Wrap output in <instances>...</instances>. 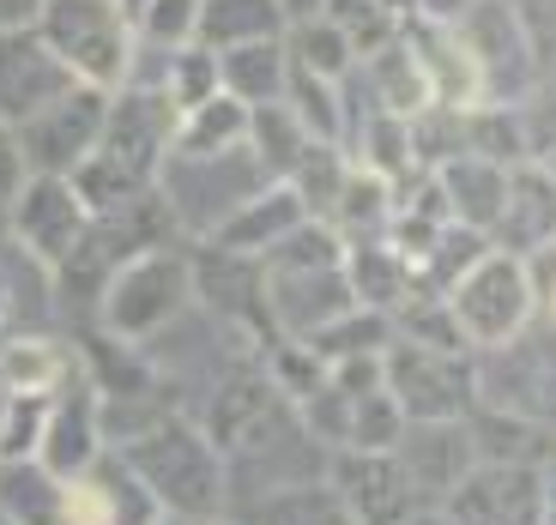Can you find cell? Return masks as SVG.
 I'll use <instances>...</instances> for the list:
<instances>
[{"label": "cell", "mask_w": 556, "mask_h": 525, "mask_svg": "<svg viewBox=\"0 0 556 525\" xmlns=\"http://www.w3.org/2000/svg\"><path fill=\"white\" fill-rule=\"evenodd\" d=\"M169 145H176V103L164 98V85H115L98 145L67 181L91 212L127 206L157 188Z\"/></svg>", "instance_id": "6da1fadb"}, {"label": "cell", "mask_w": 556, "mask_h": 525, "mask_svg": "<svg viewBox=\"0 0 556 525\" xmlns=\"http://www.w3.org/2000/svg\"><path fill=\"white\" fill-rule=\"evenodd\" d=\"M115 447H122L115 459L134 471V484L146 489L157 508L188 513V520H200V513L218 508V496H224V459H218V447L188 423V417L157 411L152 423H139L134 435L115 441Z\"/></svg>", "instance_id": "7a4b0ae2"}, {"label": "cell", "mask_w": 556, "mask_h": 525, "mask_svg": "<svg viewBox=\"0 0 556 525\" xmlns=\"http://www.w3.org/2000/svg\"><path fill=\"white\" fill-rule=\"evenodd\" d=\"M169 230H176V218H169V206H164L157 188H152V194H139V200H127V206L91 212L79 248L55 266V291L67 296V308H98L103 284H110L134 254L157 248Z\"/></svg>", "instance_id": "3957f363"}, {"label": "cell", "mask_w": 556, "mask_h": 525, "mask_svg": "<svg viewBox=\"0 0 556 525\" xmlns=\"http://www.w3.org/2000/svg\"><path fill=\"white\" fill-rule=\"evenodd\" d=\"M37 37L67 61V73L79 85H98V91H115L127 85L134 73V25L115 0H37V13H30Z\"/></svg>", "instance_id": "277c9868"}, {"label": "cell", "mask_w": 556, "mask_h": 525, "mask_svg": "<svg viewBox=\"0 0 556 525\" xmlns=\"http://www.w3.org/2000/svg\"><path fill=\"white\" fill-rule=\"evenodd\" d=\"M188 296H194V266L157 242V248L134 254V260H127L122 272L103 284L98 320H103V332H110V338L139 345V338H152L157 326H169V320L188 308Z\"/></svg>", "instance_id": "5b68a950"}, {"label": "cell", "mask_w": 556, "mask_h": 525, "mask_svg": "<svg viewBox=\"0 0 556 525\" xmlns=\"http://www.w3.org/2000/svg\"><path fill=\"white\" fill-rule=\"evenodd\" d=\"M206 441L218 459H278L303 441V417L273 374H230L212 399Z\"/></svg>", "instance_id": "8992f818"}, {"label": "cell", "mask_w": 556, "mask_h": 525, "mask_svg": "<svg viewBox=\"0 0 556 525\" xmlns=\"http://www.w3.org/2000/svg\"><path fill=\"white\" fill-rule=\"evenodd\" d=\"M454 37L466 42L478 79H484V103H520L539 79V37L520 18V0H472L466 13L447 18Z\"/></svg>", "instance_id": "52a82bcc"}, {"label": "cell", "mask_w": 556, "mask_h": 525, "mask_svg": "<svg viewBox=\"0 0 556 525\" xmlns=\"http://www.w3.org/2000/svg\"><path fill=\"white\" fill-rule=\"evenodd\" d=\"M103 115H110V91H98V85H67L55 103L25 115L13 127L25 176H73L91 157V145H98Z\"/></svg>", "instance_id": "ba28073f"}, {"label": "cell", "mask_w": 556, "mask_h": 525, "mask_svg": "<svg viewBox=\"0 0 556 525\" xmlns=\"http://www.w3.org/2000/svg\"><path fill=\"white\" fill-rule=\"evenodd\" d=\"M381 387L393 393L405 417H466L478 405V374L466 362V350H435L417 345V338H400L381 350Z\"/></svg>", "instance_id": "9c48e42d"}, {"label": "cell", "mask_w": 556, "mask_h": 525, "mask_svg": "<svg viewBox=\"0 0 556 525\" xmlns=\"http://www.w3.org/2000/svg\"><path fill=\"white\" fill-rule=\"evenodd\" d=\"M447 308H454L466 345H508L532 315L527 266H520L515 254H478V260L447 284Z\"/></svg>", "instance_id": "30bf717a"}, {"label": "cell", "mask_w": 556, "mask_h": 525, "mask_svg": "<svg viewBox=\"0 0 556 525\" xmlns=\"http://www.w3.org/2000/svg\"><path fill=\"white\" fill-rule=\"evenodd\" d=\"M447 525H544L551 520V489L532 459H478L454 489H447Z\"/></svg>", "instance_id": "8fae6325"}, {"label": "cell", "mask_w": 556, "mask_h": 525, "mask_svg": "<svg viewBox=\"0 0 556 525\" xmlns=\"http://www.w3.org/2000/svg\"><path fill=\"white\" fill-rule=\"evenodd\" d=\"M85 223H91V206L79 200V188H73L67 176H25L18 194H13V206H7L13 242L30 254V260L49 266V272L79 248Z\"/></svg>", "instance_id": "7c38bea8"}, {"label": "cell", "mask_w": 556, "mask_h": 525, "mask_svg": "<svg viewBox=\"0 0 556 525\" xmlns=\"http://www.w3.org/2000/svg\"><path fill=\"white\" fill-rule=\"evenodd\" d=\"M393 459H400V471H405V484H412V496H417V508H430V501H442L447 489L466 477V471L478 465V435L459 417H405V428H400V441L388 447Z\"/></svg>", "instance_id": "4fadbf2b"}, {"label": "cell", "mask_w": 556, "mask_h": 525, "mask_svg": "<svg viewBox=\"0 0 556 525\" xmlns=\"http://www.w3.org/2000/svg\"><path fill=\"white\" fill-rule=\"evenodd\" d=\"M67 85H79L67 73V61L37 37L30 18L0 25V121L18 127L25 115H37L42 103H55Z\"/></svg>", "instance_id": "5bb4252c"}, {"label": "cell", "mask_w": 556, "mask_h": 525, "mask_svg": "<svg viewBox=\"0 0 556 525\" xmlns=\"http://www.w3.org/2000/svg\"><path fill=\"white\" fill-rule=\"evenodd\" d=\"M484 405L520 423H556V338L508 345L496 362H484Z\"/></svg>", "instance_id": "9a60e30c"}, {"label": "cell", "mask_w": 556, "mask_h": 525, "mask_svg": "<svg viewBox=\"0 0 556 525\" xmlns=\"http://www.w3.org/2000/svg\"><path fill=\"white\" fill-rule=\"evenodd\" d=\"M194 291L218 308L224 320H237L242 332H254L261 345H273V308H266V266L261 254H230V248H200L194 260Z\"/></svg>", "instance_id": "2e32d148"}, {"label": "cell", "mask_w": 556, "mask_h": 525, "mask_svg": "<svg viewBox=\"0 0 556 525\" xmlns=\"http://www.w3.org/2000/svg\"><path fill=\"white\" fill-rule=\"evenodd\" d=\"M333 489L357 525H400L417 513V496L405 484V471L393 453H357V447H339L333 459Z\"/></svg>", "instance_id": "e0dca14e"}, {"label": "cell", "mask_w": 556, "mask_h": 525, "mask_svg": "<svg viewBox=\"0 0 556 525\" xmlns=\"http://www.w3.org/2000/svg\"><path fill=\"white\" fill-rule=\"evenodd\" d=\"M405 42H412L417 67H424V85H430V103L442 110H472L484 103V79H478L466 42L454 37L447 18H430V13H405Z\"/></svg>", "instance_id": "ac0fdd59"}, {"label": "cell", "mask_w": 556, "mask_h": 525, "mask_svg": "<svg viewBox=\"0 0 556 525\" xmlns=\"http://www.w3.org/2000/svg\"><path fill=\"white\" fill-rule=\"evenodd\" d=\"M496 242L508 254H544L556 242V176L544 164H508V188H502L496 212Z\"/></svg>", "instance_id": "d6986e66"}, {"label": "cell", "mask_w": 556, "mask_h": 525, "mask_svg": "<svg viewBox=\"0 0 556 525\" xmlns=\"http://www.w3.org/2000/svg\"><path fill=\"white\" fill-rule=\"evenodd\" d=\"M103 453V428H98V393H49V417H42V435H37V465L49 477H73L85 471L91 459Z\"/></svg>", "instance_id": "ffe728a7"}, {"label": "cell", "mask_w": 556, "mask_h": 525, "mask_svg": "<svg viewBox=\"0 0 556 525\" xmlns=\"http://www.w3.org/2000/svg\"><path fill=\"white\" fill-rule=\"evenodd\" d=\"M303 218L308 212H303V200H296L291 181H266V188H254V194L242 200V206L230 212L206 242L212 248H230V254H266L278 235H291Z\"/></svg>", "instance_id": "44dd1931"}, {"label": "cell", "mask_w": 556, "mask_h": 525, "mask_svg": "<svg viewBox=\"0 0 556 525\" xmlns=\"http://www.w3.org/2000/svg\"><path fill=\"white\" fill-rule=\"evenodd\" d=\"M351 73H357V85L369 91V103L388 110V115H400V121H412L417 110H430V85H424V67H417L405 30H393L381 49H369Z\"/></svg>", "instance_id": "7402d4cb"}, {"label": "cell", "mask_w": 556, "mask_h": 525, "mask_svg": "<svg viewBox=\"0 0 556 525\" xmlns=\"http://www.w3.org/2000/svg\"><path fill=\"white\" fill-rule=\"evenodd\" d=\"M430 176L442 181L447 218L490 235V223H496V212H502V188H508V164L478 157V152H459V157H447V164H435Z\"/></svg>", "instance_id": "603a6c76"}, {"label": "cell", "mask_w": 556, "mask_h": 525, "mask_svg": "<svg viewBox=\"0 0 556 525\" xmlns=\"http://www.w3.org/2000/svg\"><path fill=\"white\" fill-rule=\"evenodd\" d=\"M218 55V85L237 103H278L285 98V73H291V55H285V37H261V42H237V49H212Z\"/></svg>", "instance_id": "cb8c5ba5"}, {"label": "cell", "mask_w": 556, "mask_h": 525, "mask_svg": "<svg viewBox=\"0 0 556 525\" xmlns=\"http://www.w3.org/2000/svg\"><path fill=\"white\" fill-rule=\"evenodd\" d=\"M285 25H291V13L278 0H200L194 42H206V49H237V42L285 37Z\"/></svg>", "instance_id": "d4e9b609"}, {"label": "cell", "mask_w": 556, "mask_h": 525, "mask_svg": "<svg viewBox=\"0 0 556 525\" xmlns=\"http://www.w3.org/2000/svg\"><path fill=\"white\" fill-rule=\"evenodd\" d=\"M285 55H291L296 67L320 73V79H345V73L357 67V49L345 42V30L327 25L320 13L291 18V25H285Z\"/></svg>", "instance_id": "484cf974"}, {"label": "cell", "mask_w": 556, "mask_h": 525, "mask_svg": "<svg viewBox=\"0 0 556 525\" xmlns=\"http://www.w3.org/2000/svg\"><path fill=\"white\" fill-rule=\"evenodd\" d=\"M249 145H254V157L266 164V176L285 181L291 164L303 157V145H308V127L291 115V103H254L249 110Z\"/></svg>", "instance_id": "4316f807"}, {"label": "cell", "mask_w": 556, "mask_h": 525, "mask_svg": "<svg viewBox=\"0 0 556 525\" xmlns=\"http://www.w3.org/2000/svg\"><path fill=\"white\" fill-rule=\"evenodd\" d=\"M67 381V357L49 338H7L0 345V387L7 393H55Z\"/></svg>", "instance_id": "83f0119b"}, {"label": "cell", "mask_w": 556, "mask_h": 525, "mask_svg": "<svg viewBox=\"0 0 556 525\" xmlns=\"http://www.w3.org/2000/svg\"><path fill=\"white\" fill-rule=\"evenodd\" d=\"M400 428H405V411L393 405L388 387H369L357 399H345V447H357V453H388L400 441Z\"/></svg>", "instance_id": "f1b7e54d"}, {"label": "cell", "mask_w": 556, "mask_h": 525, "mask_svg": "<svg viewBox=\"0 0 556 525\" xmlns=\"http://www.w3.org/2000/svg\"><path fill=\"white\" fill-rule=\"evenodd\" d=\"M320 18L345 30V42L357 49V61L369 55V49H381V42L405 25V13H393L388 0H320Z\"/></svg>", "instance_id": "f546056e"}, {"label": "cell", "mask_w": 556, "mask_h": 525, "mask_svg": "<svg viewBox=\"0 0 556 525\" xmlns=\"http://www.w3.org/2000/svg\"><path fill=\"white\" fill-rule=\"evenodd\" d=\"M261 525H357V513L339 501V489L303 484V489H285L278 501H266Z\"/></svg>", "instance_id": "4dcf8cb0"}, {"label": "cell", "mask_w": 556, "mask_h": 525, "mask_svg": "<svg viewBox=\"0 0 556 525\" xmlns=\"http://www.w3.org/2000/svg\"><path fill=\"white\" fill-rule=\"evenodd\" d=\"M194 18L200 0H146L134 18V42L139 49H181V42H194Z\"/></svg>", "instance_id": "1f68e13d"}, {"label": "cell", "mask_w": 556, "mask_h": 525, "mask_svg": "<svg viewBox=\"0 0 556 525\" xmlns=\"http://www.w3.org/2000/svg\"><path fill=\"white\" fill-rule=\"evenodd\" d=\"M42 417H49V393H7V411H0V459H30L37 453Z\"/></svg>", "instance_id": "d6a6232c"}, {"label": "cell", "mask_w": 556, "mask_h": 525, "mask_svg": "<svg viewBox=\"0 0 556 525\" xmlns=\"http://www.w3.org/2000/svg\"><path fill=\"white\" fill-rule=\"evenodd\" d=\"M515 121H520V139H527V157L556 152V73L532 79V91L515 103Z\"/></svg>", "instance_id": "836d02e7"}, {"label": "cell", "mask_w": 556, "mask_h": 525, "mask_svg": "<svg viewBox=\"0 0 556 525\" xmlns=\"http://www.w3.org/2000/svg\"><path fill=\"white\" fill-rule=\"evenodd\" d=\"M18 181H25V164H18V145H13V127L0 121V218H7V206H13Z\"/></svg>", "instance_id": "e575fe53"}, {"label": "cell", "mask_w": 556, "mask_h": 525, "mask_svg": "<svg viewBox=\"0 0 556 525\" xmlns=\"http://www.w3.org/2000/svg\"><path fill=\"white\" fill-rule=\"evenodd\" d=\"M472 0H417V13H430V18H454V13H466Z\"/></svg>", "instance_id": "d590c367"}, {"label": "cell", "mask_w": 556, "mask_h": 525, "mask_svg": "<svg viewBox=\"0 0 556 525\" xmlns=\"http://www.w3.org/2000/svg\"><path fill=\"white\" fill-rule=\"evenodd\" d=\"M278 7H285L291 18H308V13H320V0H278Z\"/></svg>", "instance_id": "8d00e7d4"}, {"label": "cell", "mask_w": 556, "mask_h": 525, "mask_svg": "<svg viewBox=\"0 0 556 525\" xmlns=\"http://www.w3.org/2000/svg\"><path fill=\"white\" fill-rule=\"evenodd\" d=\"M400 525H447V520H442V513H424V508H417L412 520H400Z\"/></svg>", "instance_id": "74e56055"}, {"label": "cell", "mask_w": 556, "mask_h": 525, "mask_svg": "<svg viewBox=\"0 0 556 525\" xmlns=\"http://www.w3.org/2000/svg\"><path fill=\"white\" fill-rule=\"evenodd\" d=\"M7 308H13V291H7V272H0V326H7Z\"/></svg>", "instance_id": "f35d334b"}, {"label": "cell", "mask_w": 556, "mask_h": 525, "mask_svg": "<svg viewBox=\"0 0 556 525\" xmlns=\"http://www.w3.org/2000/svg\"><path fill=\"white\" fill-rule=\"evenodd\" d=\"M152 525H194L188 513H152Z\"/></svg>", "instance_id": "ab89813d"}, {"label": "cell", "mask_w": 556, "mask_h": 525, "mask_svg": "<svg viewBox=\"0 0 556 525\" xmlns=\"http://www.w3.org/2000/svg\"><path fill=\"white\" fill-rule=\"evenodd\" d=\"M115 7H122V13H127V25H134V18H139V7H146V0H115Z\"/></svg>", "instance_id": "60d3db41"}, {"label": "cell", "mask_w": 556, "mask_h": 525, "mask_svg": "<svg viewBox=\"0 0 556 525\" xmlns=\"http://www.w3.org/2000/svg\"><path fill=\"white\" fill-rule=\"evenodd\" d=\"M393 13H417V0H388Z\"/></svg>", "instance_id": "b9f144b4"}, {"label": "cell", "mask_w": 556, "mask_h": 525, "mask_svg": "<svg viewBox=\"0 0 556 525\" xmlns=\"http://www.w3.org/2000/svg\"><path fill=\"white\" fill-rule=\"evenodd\" d=\"M544 169H551V176H556V152H544Z\"/></svg>", "instance_id": "7bdbcfd3"}, {"label": "cell", "mask_w": 556, "mask_h": 525, "mask_svg": "<svg viewBox=\"0 0 556 525\" xmlns=\"http://www.w3.org/2000/svg\"><path fill=\"white\" fill-rule=\"evenodd\" d=\"M551 308H556V284H551Z\"/></svg>", "instance_id": "ee69618b"}]
</instances>
